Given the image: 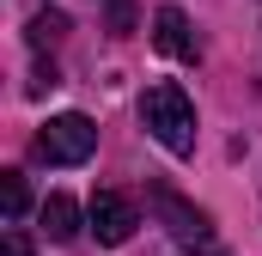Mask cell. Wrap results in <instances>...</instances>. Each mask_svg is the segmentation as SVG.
Here are the masks:
<instances>
[{
	"instance_id": "cell-4",
	"label": "cell",
	"mask_w": 262,
	"mask_h": 256,
	"mask_svg": "<svg viewBox=\"0 0 262 256\" xmlns=\"http://www.w3.org/2000/svg\"><path fill=\"white\" fill-rule=\"evenodd\" d=\"M85 220H92L98 244H128V232L140 226V220H134V201H128V195H116V189H98V195H92Z\"/></svg>"
},
{
	"instance_id": "cell-9",
	"label": "cell",
	"mask_w": 262,
	"mask_h": 256,
	"mask_svg": "<svg viewBox=\"0 0 262 256\" xmlns=\"http://www.w3.org/2000/svg\"><path fill=\"white\" fill-rule=\"evenodd\" d=\"M6 256H31V238H25V232H18V226H12V232H6Z\"/></svg>"
},
{
	"instance_id": "cell-2",
	"label": "cell",
	"mask_w": 262,
	"mask_h": 256,
	"mask_svg": "<svg viewBox=\"0 0 262 256\" xmlns=\"http://www.w3.org/2000/svg\"><path fill=\"white\" fill-rule=\"evenodd\" d=\"M146 201H152V214L165 220V232L183 250H213V226H207V214H201L195 201H183L171 183H146Z\"/></svg>"
},
{
	"instance_id": "cell-3",
	"label": "cell",
	"mask_w": 262,
	"mask_h": 256,
	"mask_svg": "<svg viewBox=\"0 0 262 256\" xmlns=\"http://www.w3.org/2000/svg\"><path fill=\"white\" fill-rule=\"evenodd\" d=\"M37 153H43L49 165H85V159L98 153V122H92V116H79V110L49 116L43 134H37Z\"/></svg>"
},
{
	"instance_id": "cell-5",
	"label": "cell",
	"mask_w": 262,
	"mask_h": 256,
	"mask_svg": "<svg viewBox=\"0 0 262 256\" xmlns=\"http://www.w3.org/2000/svg\"><path fill=\"white\" fill-rule=\"evenodd\" d=\"M152 43H159L165 55H177V61H195V31H189V18H183L177 6H159V12H152Z\"/></svg>"
},
{
	"instance_id": "cell-7",
	"label": "cell",
	"mask_w": 262,
	"mask_h": 256,
	"mask_svg": "<svg viewBox=\"0 0 262 256\" xmlns=\"http://www.w3.org/2000/svg\"><path fill=\"white\" fill-rule=\"evenodd\" d=\"M25 37H31V49H49V43H61V37H67V18L43 6V12H31V25H25Z\"/></svg>"
},
{
	"instance_id": "cell-8",
	"label": "cell",
	"mask_w": 262,
	"mask_h": 256,
	"mask_svg": "<svg viewBox=\"0 0 262 256\" xmlns=\"http://www.w3.org/2000/svg\"><path fill=\"white\" fill-rule=\"evenodd\" d=\"M25 207H31L25 177H18V171H6V220H25Z\"/></svg>"
},
{
	"instance_id": "cell-6",
	"label": "cell",
	"mask_w": 262,
	"mask_h": 256,
	"mask_svg": "<svg viewBox=\"0 0 262 256\" xmlns=\"http://www.w3.org/2000/svg\"><path fill=\"white\" fill-rule=\"evenodd\" d=\"M37 220H43V238H49V244H73V238H79V201L61 195V189L37 207Z\"/></svg>"
},
{
	"instance_id": "cell-1",
	"label": "cell",
	"mask_w": 262,
	"mask_h": 256,
	"mask_svg": "<svg viewBox=\"0 0 262 256\" xmlns=\"http://www.w3.org/2000/svg\"><path fill=\"white\" fill-rule=\"evenodd\" d=\"M140 122L152 128V140H159L171 159H189V153H195V104L183 98L177 79L146 86V98H140Z\"/></svg>"
}]
</instances>
